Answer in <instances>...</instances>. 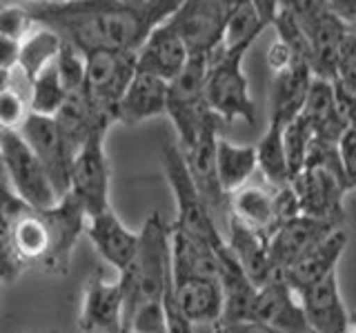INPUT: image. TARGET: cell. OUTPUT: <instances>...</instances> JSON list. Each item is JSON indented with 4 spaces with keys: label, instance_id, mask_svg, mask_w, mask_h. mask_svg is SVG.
Listing matches in <instances>:
<instances>
[{
    "label": "cell",
    "instance_id": "1",
    "mask_svg": "<svg viewBox=\"0 0 356 333\" xmlns=\"http://www.w3.org/2000/svg\"><path fill=\"white\" fill-rule=\"evenodd\" d=\"M36 25L56 31L83 53L92 49L138 51L149 31L170 18L181 0H58L25 3Z\"/></svg>",
    "mask_w": 356,
    "mask_h": 333
},
{
    "label": "cell",
    "instance_id": "2",
    "mask_svg": "<svg viewBox=\"0 0 356 333\" xmlns=\"http://www.w3.org/2000/svg\"><path fill=\"white\" fill-rule=\"evenodd\" d=\"M289 187L296 196L300 214L327 220L334 225L345 222L343 200L354 189V185L341 169L337 142L332 144L316 138L312 140L303 169L289 180Z\"/></svg>",
    "mask_w": 356,
    "mask_h": 333
},
{
    "label": "cell",
    "instance_id": "3",
    "mask_svg": "<svg viewBox=\"0 0 356 333\" xmlns=\"http://www.w3.org/2000/svg\"><path fill=\"white\" fill-rule=\"evenodd\" d=\"M170 222L152 214L138 233V247L122 273H116L125 291V316L131 309L163 302L172 282L170 271Z\"/></svg>",
    "mask_w": 356,
    "mask_h": 333
},
{
    "label": "cell",
    "instance_id": "4",
    "mask_svg": "<svg viewBox=\"0 0 356 333\" xmlns=\"http://www.w3.org/2000/svg\"><path fill=\"white\" fill-rule=\"evenodd\" d=\"M161 158H163L167 185H170L174 194V203H176L178 218L174 222V227L178 231H183L185 236L207 244L209 249L225 251L227 244H225V238H222V231L218 227V222L214 220V216H211L209 207L205 205L203 196L198 194L192 176L187 171L181 147L172 142H165L161 149Z\"/></svg>",
    "mask_w": 356,
    "mask_h": 333
},
{
    "label": "cell",
    "instance_id": "5",
    "mask_svg": "<svg viewBox=\"0 0 356 333\" xmlns=\"http://www.w3.org/2000/svg\"><path fill=\"white\" fill-rule=\"evenodd\" d=\"M245 51H225L218 44L207 53L205 105L218 120L256 122V105L250 94V80L243 71Z\"/></svg>",
    "mask_w": 356,
    "mask_h": 333
},
{
    "label": "cell",
    "instance_id": "6",
    "mask_svg": "<svg viewBox=\"0 0 356 333\" xmlns=\"http://www.w3.org/2000/svg\"><path fill=\"white\" fill-rule=\"evenodd\" d=\"M0 164L11 196L22 205L49 209L60 200L29 144L14 129H0Z\"/></svg>",
    "mask_w": 356,
    "mask_h": 333
},
{
    "label": "cell",
    "instance_id": "7",
    "mask_svg": "<svg viewBox=\"0 0 356 333\" xmlns=\"http://www.w3.org/2000/svg\"><path fill=\"white\" fill-rule=\"evenodd\" d=\"M205 74L207 53H189L185 67L167 83V107L165 114L172 118L178 140V147H185L194 140L203 122L211 116L205 105Z\"/></svg>",
    "mask_w": 356,
    "mask_h": 333
},
{
    "label": "cell",
    "instance_id": "8",
    "mask_svg": "<svg viewBox=\"0 0 356 333\" xmlns=\"http://www.w3.org/2000/svg\"><path fill=\"white\" fill-rule=\"evenodd\" d=\"M300 214L292 187H270L248 182L227 196V218L252 231L263 233L265 238L283 220Z\"/></svg>",
    "mask_w": 356,
    "mask_h": 333
},
{
    "label": "cell",
    "instance_id": "9",
    "mask_svg": "<svg viewBox=\"0 0 356 333\" xmlns=\"http://www.w3.org/2000/svg\"><path fill=\"white\" fill-rule=\"evenodd\" d=\"M136 71V51L92 49L85 51L83 92L92 107L109 122L114 120L118 98Z\"/></svg>",
    "mask_w": 356,
    "mask_h": 333
},
{
    "label": "cell",
    "instance_id": "10",
    "mask_svg": "<svg viewBox=\"0 0 356 333\" xmlns=\"http://www.w3.org/2000/svg\"><path fill=\"white\" fill-rule=\"evenodd\" d=\"M107 129H96L78 144L70 169V194L83 205L85 214L109 207V158L105 151Z\"/></svg>",
    "mask_w": 356,
    "mask_h": 333
},
{
    "label": "cell",
    "instance_id": "11",
    "mask_svg": "<svg viewBox=\"0 0 356 333\" xmlns=\"http://www.w3.org/2000/svg\"><path fill=\"white\" fill-rule=\"evenodd\" d=\"M18 133L25 138L29 149L42 164L56 194L63 198L70 191V169L76 149L67 142V138L63 136V131L58 129L51 116L29 114L20 125Z\"/></svg>",
    "mask_w": 356,
    "mask_h": 333
},
{
    "label": "cell",
    "instance_id": "12",
    "mask_svg": "<svg viewBox=\"0 0 356 333\" xmlns=\"http://www.w3.org/2000/svg\"><path fill=\"white\" fill-rule=\"evenodd\" d=\"M81 333H125V291L118 275L94 273L87 280L78 311Z\"/></svg>",
    "mask_w": 356,
    "mask_h": 333
},
{
    "label": "cell",
    "instance_id": "13",
    "mask_svg": "<svg viewBox=\"0 0 356 333\" xmlns=\"http://www.w3.org/2000/svg\"><path fill=\"white\" fill-rule=\"evenodd\" d=\"M167 22L176 29L189 53H209L220 44L225 9L220 0H181Z\"/></svg>",
    "mask_w": 356,
    "mask_h": 333
},
{
    "label": "cell",
    "instance_id": "14",
    "mask_svg": "<svg viewBox=\"0 0 356 333\" xmlns=\"http://www.w3.org/2000/svg\"><path fill=\"white\" fill-rule=\"evenodd\" d=\"M337 227H343V225H334V222L312 218L305 214H296L292 218L283 220L281 225L272 231V236L267 238V251H270L274 275L287 271L289 266L303 258L318 240H323Z\"/></svg>",
    "mask_w": 356,
    "mask_h": 333
},
{
    "label": "cell",
    "instance_id": "15",
    "mask_svg": "<svg viewBox=\"0 0 356 333\" xmlns=\"http://www.w3.org/2000/svg\"><path fill=\"white\" fill-rule=\"evenodd\" d=\"M312 333H356L339 289L337 271L296 291Z\"/></svg>",
    "mask_w": 356,
    "mask_h": 333
},
{
    "label": "cell",
    "instance_id": "16",
    "mask_svg": "<svg viewBox=\"0 0 356 333\" xmlns=\"http://www.w3.org/2000/svg\"><path fill=\"white\" fill-rule=\"evenodd\" d=\"M44 220H47L49 236H51V249L49 255L40 264L44 271L51 275L67 273V266L72 260V251L76 240L85 231V209L78 200L67 191L58 203L49 209H40Z\"/></svg>",
    "mask_w": 356,
    "mask_h": 333
},
{
    "label": "cell",
    "instance_id": "17",
    "mask_svg": "<svg viewBox=\"0 0 356 333\" xmlns=\"http://www.w3.org/2000/svg\"><path fill=\"white\" fill-rule=\"evenodd\" d=\"M250 320L263 322L278 333H312L296 291L281 275H272L265 284L256 287Z\"/></svg>",
    "mask_w": 356,
    "mask_h": 333
},
{
    "label": "cell",
    "instance_id": "18",
    "mask_svg": "<svg viewBox=\"0 0 356 333\" xmlns=\"http://www.w3.org/2000/svg\"><path fill=\"white\" fill-rule=\"evenodd\" d=\"M167 296L187 325H218L222 314L220 280L192 275H172Z\"/></svg>",
    "mask_w": 356,
    "mask_h": 333
},
{
    "label": "cell",
    "instance_id": "19",
    "mask_svg": "<svg viewBox=\"0 0 356 333\" xmlns=\"http://www.w3.org/2000/svg\"><path fill=\"white\" fill-rule=\"evenodd\" d=\"M85 233L92 240L100 258L114 266L116 273L127 269L138 247V233L129 231L122 225L111 205L85 218Z\"/></svg>",
    "mask_w": 356,
    "mask_h": 333
},
{
    "label": "cell",
    "instance_id": "20",
    "mask_svg": "<svg viewBox=\"0 0 356 333\" xmlns=\"http://www.w3.org/2000/svg\"><path fill=\"white\" fill-rule=\"evenodd\" d=\"M9 240L22 264H42L51 249V236L47 220L40 209H31L14 200L7 209Z\"/></svg>",
    "mask_w": 356,
    "mask_h": 333
},
{
    "label": "cell",
    "instance_id": "21",
    "mask_svg": "<svg viewBox=\"0 0 356 333\" xmlns=\"http://www.w3.org/2000/svg\"><path fill=\"white\" fill-rule=\"evenodd\" d=\"M303 29L307 33L309 51H312V60H309L312 74L325 78V80H332L341 49L354 36V25L341 20L330 9H325L321 16L305 22Z\"/></svg>",
    "mask_w": 356,
    "mask_h": 333
},
{
    "label": "cell",
    "instance_id": "22",
    "mask_svg": "<svg viewBox=\"0 0 356 333\" xmlns=\"http://www.w3.org/2000/svg\"><path fill=\"white\" fill-rule=\"evenodd\" d=\"M189 58L185 42L167 20L156 25L136 51V69L147 71L170 83Z\"/></svg>",
    "mask_w": 356,
    "mask_h": 333
},
{
    "label": "cell",
    "instance_id": "23",
    "mask_svg": "<svg viewBox=\"0 0 356 333\" xmlns=\"http://www.w3.org/2000/svg\"><path fill=\"white\" fill-rule=\"evenodd\" d=\"M167 107V80L147 74L134 71L125 92L118 98L114 109V120L125 125H138L149 118L163 116Z\"/></svg>",
    "mask_w": 356,
    "mask_h": 333
},
{
    "label": "cell",
    "instance_id": "24",
    "mask_svg": "<svg viewBox=\"0 0 356 333\" xmlns=\"http://www.w3.org/2000/svg\"><path fill=\"white\" fill-rule=\"evenodd\" d=\"M303 118L309 122L312 133L321 142H337L341 133L354 125V118H350L339 107L337 96H334V87L325 78L314 76L307 89L305 105L300 109Z\"/></svg>",
    "mask_w": 356,
    "mask_h": 333
},
{
    "label": "cell",
    "instance_id": "25",
    "mask_svg": "<svg viewBox=\"0 0 356 333\" xmlns=\"http://www.w3.org/2000/svg\"><path fill=\"white\" fill-rule=\"evenodd\" d=\"M345 247H348V231L343 227H337L323 240H318L314 247H312L298 262L289 266L287 271L276 273V275H281L294 291H300V289L314 284L323 280L325 275L337 271Z\"/></svg>",
    "mask_w": 356,
    "mask_h": 333
},
{
    "label": "cell",
    "instance_id": "26",
    "mask_svg": "<svg viewBox=\"0 0 356 333\" xmlns=\"http://www.w3.org/2000/svg\"><path fill=\"white\" fill-rule=\"evenodd\" d=\"M222 238H225L232 258L236 260L241 271L254 287L265 284L274 275L270 251H267V238L263 233L252 231L238 225L236 220L227 218L225 229H222Z\"/></svg>",
    "mask_w": 356,
    "mask_h": 333
},
{
    "label": "cell",
    "instance_id": "27",
    "mask_svg": "<svg viewBox=\"0 0 356 333\" xmlns=\"http://www.w3.org/2000/svg\"><path fill=\"white\" fill-rule=\"evenodd\" d=\"M314 74L309 65L296 60L289 69L272 76V92H270V120L285 125L300 114L305 105L307 89Z\"/></svg>",
    "mask_w": 356,
    "mask_h": 333
},
{
    "label": "cell",
    "instance_id": "28",
    "mask_svg": "<svg viewBox=\"0 0 356 333\" xmlns=\"http://www.w3.org/2000/svg\"><path fill=\"white\" fill-rule=\"evenodd\" d=\"M256 171L254 144H238L218 136L216 140V178L220 191L229 196L238 187L248 185Z\"/></svg>",
    "mask_w": 356,
    "mask_h": 333
},
{
    "label": "cell",
    "instance_id": "29",
    "mask_svg": "<svg viewBox=\"0 0 356 333\" xmlns=\"http://www.w3.org/2000/svg\"><path fill=\"white\" fill-rule=\"evenodd\" d=\"M267 22L261 18L250 3H234L225 9V25H222L220 47L225 51H245L252 47V42L263 33Z\"/></svg>",
    "mask_w": 356,
    "mask_h": 333
},
{
    "label": "cell",
    "instance_id": "30",
    "mask_svg": "<svg viewBox=\"0 0 356 333\" xmlns=\"http://www.w3.org/2000/svg\"><path fill=\"white\" fill-rule=\"evenodd\" d=\"M256 169H261L265 185L287 187L292 176L287 169L285 149H283V125L270 120L261 142L256 144Z\"/></svg>",
    "mask_w": 356,
    "mask_h": 333
},
{
    "label": "cell",
    "instance_id": "31",
    "mask_svg": "<svg viewBox=\"0 0 356 333\" xmlns=\"http://www.w3.org/2000/svg\"><path fill=\"white\" fill-rule=\"evenodd\" d=\"M60 42L63 40L56 36V31H51L44 25H36L20 40L16 69L27 78V83H31V78L38 71H42L56 58V53L60 49Z\"/></svg>",
    "mask_w": 356,
    "mask_h": 333
},
{
    "label": "cell",
    "instance_id": "32",
    "mask_svg": "<svg viewBox=\"0 0 356 333\" xmlns=\"http://www.w3.org/2000/svg\"><path fill=\"white\" fill-rule=\"evenodd\" d=\"M67 87L63 85L58 69H56L54 60L44 67L42 71H38L36 76L31 78L29 83V111L31 114H38V116H56L67 98Z\"/></svg>",
    "mask_w": 356,
    "mask_h": 333
},
{
    "label": "cell",
    "instance_id": "33",
    "mask_svg": "<svg viewBox=\"0 0 356 333\" xmlns=\"http://www.w3.org/2000/svg\"><path fill=\"white\" fill-rule=\"evenodd\" d=\"M29 83L18 69L9 71L7 83L0 85V129L18 131L29 111Z\"/></svg>",
    "mask_w": 356,
    "mask_h": 333
},
{
    "label": "cell",
    "instance_id": "34",
    "mask_svg": "<svg viewBox=\"0 0 356 333\" xmlns=\"http://www.w3.org/2000/svg\"><path fill=\"white\" fill-rule=\"evenodd\" d=\"M312 140H314V133H312V127L303 118V114H298L296 118L283 125V149H285L287 169L292 178L303 169Z\"/></svg>",
    "mask_w": 356,
    "mask_h": 333
},
{
    "label": "cell",
    "instance_id": "35",
    "mask_svg": "<svg viewBox=\"0 0 356 333\" xmlns=\"http://www.w3.org/2000/svg\"><path fill=\"white\" fill-rule=\"evenodd\" d=\"M56 69L67 92H76L83 89V78H85V53L74 47L70 42H60V49L54 58Z\"/></svg>",
    "mask_w": 356,
    "mask_h": 333
},
{
    "label": "cell",
    "instance_id": "36",
    "mask_svg": "<svg viewBox=\"0 0 356 333\" xmlns=\"http://www.w3.org/2000/svg\"><path fill=\"white\" fill-rule=\"evenodd\" d=\"M33 27H36V22H33L29 9L22 0L0 3V36L22 40Z\"/></svg>",
    "mask_w": 356,
    "mask_h": 333
},
{
    "label": "cell",
    "instance_id": "37",
    "mask_svg": "<svg viewBox=\"0 0 356 333\" xmlns=\"http://www.w3.org/2000/svg\"><path fill=\"white\" fill-rule=\"evenodd\" d=\"M337 155L345 178L356 187V127L350 125L337 140Z\"/></svg>",
    "mask_w": 356,
    "mask_h": 333
},
{
    "label": "cell",
    "instance_id": "38",
    "mask_svg": "<svg viewBox=\"0 0 356 333\" xmlns=\"http://www.w3.org/2000/svg\"><path fill=\"white\" fill-rule=\"evenodd\" d=\"M278 9L294 16L300 25H305L312 18L321 16L327 9L325 0H278Z\"/></svg>",
    "mask_w": 356,
    "mask_h": 333
},
{
    "label": "cell",
    "instance_id": "39",
    "mask_svg": "<svg viewBox=\"0 0 356 333\" xmlns=\"http://www.w3.org/2000/svg\"><path fill=\"white\" fill-rule=\"evenodd\" d=\"M296 60H298V58L294 56V51L289 49L283 40H278V38L270 44V49H267V56H265L267 69L272 71V76H274V74H281V71H285V69H289V67H292Z\"/></svg>",
    "mask_w": 356,
    "mask_h": 333
},
{
    "label": "cell",
    "instance_id": "40",
    "mask_svg": "<svg viewBox=\"0 0 356 333\" xmlns=\"http://www.w3.org/2000/svg\"><path fill=\"white\" fill-rule=\"evenodd\" d=\"M18 51H20V40L0 36V71L9 74L16 69L18 65Z\"/></svg>",
    "mask_w": 356,
    "mask_h": 333
},
{
    "label": "cell",
    "instance_id": "41",
    "mask_svg": "<svg viewBox=\"0 0 356 333\" xmlns=\"http://www.w3.org/2000/svg\"><path fill=\"white\" fill-rule=\"evenodd\" d=\"M234 3H241V0H220L222 9H227ZM245 3H250L256 11H259L261 18L267 22V27L272 25V20H274L276 11H278V0H245Z\"/></svg>",
    "mask_w": 356,
    "mask_h": 333
},
{
    "label": "cell",
    "instance_id": "42",
    "mask_svg": "<svg viewBox=\"0 0 356 333\" xmlns=\"http://www.w3.org/2000/svg\"><path fill=\"white\" fill-rule=\"evenodd\" d=\"M220 333H278L272 327L263 325L256 320H241V322H229V325H218Z\"/></svg>",
    "mask_w": 356,
    "mask_h": 333
},
{
    "label": "cell",
    "instance_id": "43",
    "mask_svg": "<svg viewBox=\"0 0 356 333\" xmlns=\"http://www.w3.org/2000/svg\"><path fill=\"white\" fill-rule=\"evenodd\" d=\"M325 5H327V9L332 11L334 16H339L341 20L354 25V20H356V0H325Z\"/></svg>",
    "mask_w": 356,
    "mask_h": 333
},
{
    "label": "cell",
    "instance_id": "44",
    "mask_svg": "<svg viewBox=\"0 0 356 333\" xmlns=\"http://www.w3.org/2000/svg\"><path fill=\"white\" fill-rule=\"evenodd\" d=\"M189 333H220L218 325H194Z\"/></svg>",
    "mask_w": 356,
    "mask_h": 333
},
{
    "label": "cell",
    "instance_id": "45",
    "mask_svg": "<svg viewBox=\"0 0 356 333\" xmlns=\"http://www.w3.org/2000/svg\"><path fill=\"white\" fill-rule=\"evenodd\" d=\"M22 3H58V0H22Z\"/></svg>",
    "mask_w": 356,
    "mask_h": 333
},
{
    "label": "cell",
    "instance_id": "46",
    "mask_svg": "<svg viewBox=\"0 0 356 333\" xmlns=\"http://www.w3.org/2000/svg\"><path fill=\"white\" fill-rule=\"evenodd\" d=\"M0 196H11V191H7V189L0 187Z\"/></svg>",
    "mask_w": 356,
    "mask_h": 333
},
{
    "label": "cell",
    "instance_id": "47",
    "mask_svg": "<svg viewBox=\"0 0 356 333\" xmlns=\"http://www.w3.org/2000/svg\"><path fill=\"white\" fill-rule=\"evenodd\" d=\"M129 3H145V0H129Z\"/></svg>",
    "mask_w": 356,
    "mask_h": 333
},
{
    "label": "cell",
    "instance_id": "48",
    "mask_svg": "<svg viewBox=\"0 0 356 333\" xmlns=\"http://www.w3.org/2000/svg\"><path fill=\"white\" fill-rule=\"evenodd\" d=\"M56 333H58V331H56Z\"/></svg>",
    "mask_w": 356,
    "mask_h": 333
}]
</instances>
